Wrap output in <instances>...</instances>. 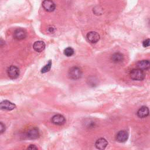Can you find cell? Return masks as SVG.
<instances>
[{
    "label": "cell",
    "mask_w": 150,
    "mask_h": 150,
    "mask_svg": "<svg viewBox=\"0 0 150 150\" xmlns=\"http://www.w3.org/2000/svg\"><path fill=\"white\" fill-rule=\"evenodd\" d=\"M130 77L134 80L140 81L144 79L145 75L143 70L139 69H134L131 71Z\"/></svg>",
    "instance_id": "cell-1"
},
{
    "label": "cell",
    "mask_w": 150,
    "mask_h": 150,
    "mask_svg": "<svg viewBox=\"0 0 150 150\" xmlns=\"http://www.w3.org/2000/svg\"><path fill=\"white\" fill-rule=\"evenodd\" d=\"M68 74L70 79L73 80H77L81 78L82 76V71L79 67L74 66L69 69Z\"/></svg>",
    "instance_id": "cell-2"
},
{
    "label": "cell",
    "mask_w": 150,
    "mask_h": 150,
    "mask_svg": "<svg viewBox=\"0 0 150 150\" xmlns=\"http://www.w3.org/2000/svg\"><path fill=\"white\" fill-rule=\"evenodd\" d=\"M7 73L8 76L12 79H15L18 77L20 71L19 69L15 66H11L7 70Z\"/></svg>",
    "instance_id": "cell-3"
},
{
    "label": "cell",
    "mask_w": 150,
    "mask_h": 150,
    "mask_svg": "<svg viewBox=\"0 0 150 150\" xmlns=\"http://www.w3.org/2000/svg\"><path fill=\"white\" fill-rule=\"evenodd\" d=\"M16 108L15 104L8 100H4L0 102V109L2 110L11 111Z\"/></svg>",
    "instance_id": "cell-4"
},
{
    "label": "cell",
    "mask_w": 150,
    "mask_h": 150,
    "mask_svg": "<svg viewBox=\"0 0 150 150\" xmlns=\"http://www.w3.org/2000/svg\"><path fill=\"white\" fill-rule=\"evenodd\" d=\"M42 6L47 12H52L56 8L55 4L52 0H44L42 2Z\"/></svg>",
    "instance_id": "cell-5"
},
{
    "label": "cell",
    "mask_w": 150,
    "mask_h": 150,
    "mask_svg": "<svg viewBox=\"0 0 150 150\" xmlns=\"http://www.w3.org/2000/svg\"><path fill=\"white\" fill-rule=\"evenodd\" d=\"M39 135L40 134L39 129L36 127L30 129L26 134L27 138L30 139H36L39 137Z\"/></svg>",
    "instance_id": "cell-6"
},
{
    "label": "cell",
    "mask_w": 150,
    "mask_h": 150,
    "mask_svg": "<svg viewBox=\"0 0 150 150\" xmlns=\"http://www.w3.org/2000/svg\"><path fill=\"white\" fill-rule=\"evenodd\" d=\"M87 38L90 42L96 43L100 40V35L96 32L91 31L87 34Z\"/></svg>",
    "instance_id": "cell-7"
},
{
    "label": "cell",
    "mask_w": 150,
    "mask_h": 150,
    "mask_svg": "<svg viewBox=\"0 0 150 150\" xmlns=\"http://www.w3.org/2000/svg\"><path fill=\"white\" fill-rule=\"evenodd\" d=\"M13 37L17 40L23 39L26 37V32L22 28H18L14 31Z\"/></svg>",
    "instance_id": "cell-8"
},
{
    "label": "cell",
    "mask_w": 150,
    "mask_h": 150,
    "mask_svg": "<svg viewBox=\"0 0 150 150\" xmlns=\"http://www.w3.org/2000/svg\"><path fill=\"white\" fill-rule=\"evenodd\" d=\"M52 123L56 124V125H63L66 122V119L61 114H56L53 116L52 118Z\"/></svg>",
    "instance_id": "cell-9"
},
{
    "label": "cell",
    "mask_w": 150,
    "mask_h": 150,
    "mask_svg": "<svg viewBox=\"0 0 150 150\" xmlns=\"http://www.w3.org/2000/svg\"><path fill=\"white\" fill-rule=\"evenodd\" d=\"M128 138V134L126 131H120L116 136V139L119 142H125Z\"/></svg>",
    "instance_id": "cell-10"
},
{
    "label": "cell",
    "mask_w": 150,
    "mask_h": 150,
    "mask_svg": "<svg viewBox=\"0 0 150 150\" xmlns=\"http://www.w3.org/2000/svg\"><path fill=\"white\" fill-rule=\"evenodd\" d=\"M137 67L138 69L142 70H145L149 69L150 63L148 60H140L137 63Z\"/></svg>",
    "instance_id": "cell-11"
},
{
    "label": "cell",
    "mask_w": 150,
    "mask_h": 150,
    "mask_svg": "<svg viewBox=\"0 0 150 150\" xmlns=\"http://www.w3.org/2000/svg\"><path fill=\"white\" fill-rule=\"evenodd\" d=\"M108 145L107 141L103 138H99L97 139L95 143L96 147L98 149H104L106 148Z\"/></svg>",
    "instance_id": "cell-12"
},
{
    "label": "cell",
    "mask_w": 150,
    "mask_h": 150,
    "mask_svg": "<svg viewBox=\"0 0 150 150\" xmlns=\"http://www.w3.org/2000/svg\"><path fill=\"white\" fill-rule=\"evenodd\" d=\"M33 49L38 52H42L45 48V43H44V42L41 41V40H38L35 42L33 43Z\"/></svg>",
    "instance_id": "cell-13"
},
{
    "label": "cell",
    "mask_w": 150,
    "mask_h": 150,
    "mask_svg": "<svg viewBox=\"0 0 150 150\" xmlns=\"http://www.w3.org/2000/svg\"><path fill=\"white\" fill-rule=\"evenodd\" d=\"M137 115L139 118H145L149 115V109L146 106L141 107L137 111Z\"/></svg>",
    "instance_id": "cell-14"
},
{
    "label": "cell",
    "mask_w": 150,
    "mask_h": 150,
    "mask_svg": "<svg viewBox=\"0 0 150 150\" xmlns=\"http://www.w3.org/2000/svg\"><path fill=\"white\" fill-rule=\"evenodd\" d=\"M124 60L123 55L120 53H115L111 56V60L116 63H120Z\"/></svg>",
    "instance_id": "cell-15"
},
{
    "label": "cell",
    "mask_w": 150,
    "mask_h": 150,
    "mask_svg": "<svg viewBox=\"0 0 150 150\" xmlns=\"http://www.w3.org/2000/svg\"><path fill=\"white\" fill-rule=\"evenodd\" d=\"M74 50L71 47H68L64 50V54L67 57L71 56L74 54Z\"/></svg>",
    "instance_id": "cell-16"
},
{
    "label": "cell",
    "mask_w": 150,
    "mask_h": 150,
    "mask_svg": "<svg viewBox=\"0 0 150 150\" xmlns=\"http://www.w3.org/2000/svg\"><path fill=\"white\" fill-rule=\"evenodd\" d=\"M52 67V61L49 60L48 63L46 64L42 69H41V73H45L47 71H49Z\"/></svg>",
    "instance_id": "cell-17"
},
{
    "label": "cell",
    "mask_w": 150,
    "mask_h": 150,
    "mask_svg": "<svg viewBox=\"0 0 150 150\" xmlns=\"http://www.w3.org/2000/svg\"><path fill=\"white\" fill-rule=\"evenodd\" d=\"M142 45L144 47H148L149 46V39H146L142 42Z\"/></svg>",
    "instance_id": "cell-18"
},
{
    "label": "cell",
    "mask_w": 150,
    "mask_h": 150,
    "mask_svg": "<svg viewBox=\"0 0 150 150\" xmlns=\"http://www.w3.org/2000/svg\"><path fill=\"white\" fill-rule=\"evenodd\" d=\"M5 125L2 122H0V134L3 133L5 131Z\"/></svg>",
    "instance_id": "cell-19"
},
{
    "label": "cell",
    "mask_w": 150,
    "mask_h": 150,
    "mask_svg": "<svg viewBox=\"0 0 150 150\" xmlns=\"http://www.w3.org/2000/svg\"><path fill=\"white\" fill-rule=\"evenodd\" d=\"M28 149H38V147H36L35 145H30L28 147Z\"/></svg>",
    "instance_id": "cell-20"
},
{
    "label": "cell",
    "mask_w": 150,
    "mask_h": 150,
    "mask_svg": "<svg viewBox=\"0 0 150 150\" xmlns=\"http://www.w3.org/2000/svg\"><path fill=\"white\" fill-rule=\"evenodd\" d=\"M48 30H49V32L50 33H53V32H54V28H53L52 26H51V27H50V28H48Z\"/></svg>",
    "instance_id": "cell-21"
},
{
    "label": "cell",
    "mask_w": 150,
    "mask_h": 150,
    "mask_svg": "<svg viewBox=\"0 0 150 150\" xmlns=\"http://www.w3.org/2000/svg\"><path fill=\"white\" fill-rule=\"evenodd\" d=\"M4 44H5V42H4L2 39H0V47H1V46H4Z\"/></svg>",
    "instance_id": "cell-22"
}]
</instances>
